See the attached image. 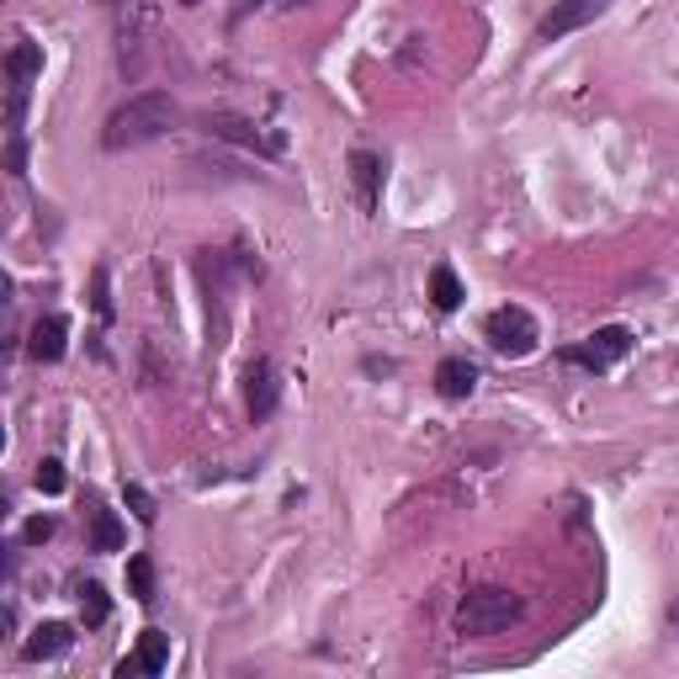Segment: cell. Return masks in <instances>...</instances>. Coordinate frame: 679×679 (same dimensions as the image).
Segmentation results:
<instances>
[{
	"mask_svg": "<svg viewBox=\"0 0 679 679\" xmlns=\"http://www.w3.org/2000/svg\"><path fill=\"white\" fill-rule=\"evenodd\" d=\"M181 122V107L170 101V90H138L133 101H122L118 112L107 118L101 144L118 155V149H138V144H155L170 128Z\"/></svg>",
	"mask_w": 679,
	"mask_h": 679,
	"instance_id": "6da1fadb",
	"label": "cell"
},
{
	"mask_svg": "<svg viewBox=\"0 0 679 679\" xmlns=\"http://www.w3.org/2000/svg\"><path fill=\"white\" fill-rule=\"evenodd\" d=\"M520 616H525V599L499 590V584H483V590H468L462 605H457V632L462 638H499L510 632Z\"/></svg>",
	"mask_w": 679,
	"mask_h": 679,
	"instance_id": "7a4b0ae2",
	"label": "cell"
},
{
	"mask_svg": "<svg viewBox=\"0 0 679 679\" xmlns=\"http://www.w3.org/2000/svg\"><path fill=\"white\" fill-rule=\"evenodd\" d=\"M483 340L499 351V356H531L536 351V340H542V329H536V319L520 308V303H505V308H494L488 319H483Z\"/></svg>",
	"mask_w": 679,
	"mask_h": 679,
	"instance_id": "3957f363",
	"label": "cell"
},
{
	"mask_svg": "<svg viewBox=\"0 0 679 679\" xmlns=\"http://www.w3.org/2000/svg\"><path fill=\"white\" fill-rule=\"evenodd\" d=\"M632 351V329H621V324H605V329H595L584 345H568L562 351V361H573V366H590V372H610L616 361Z\"/></svg>",
	"mask_w": 679,
	"mask_h": 679,
	"instance_id": "277c9868",
	"label": "cell"
},
{
	"mask_svg": "<svg viewBox=\"0 0 679 679\" xmlns=\"http://www.w3.org/2000/svg\"><path fill=\"white\" fill-rule=\"evenodd\" d=\"M202 128L213 133V138H223V144H240V149H255V155H281V133H260L250 118H240V112H207L202 118Z\"/></svg>",
	"mask_w": 679,
	"mask_h": 679,
	"instance_id": "5b68a950",
	"label": "cell"
},
{
	"mask_svg": "<svg viewBox=\"0 0 679 679\" xmlns=\"http://www.w3.org/2000/svg\"><path fill=\"white\" fill-rule=\"evenodd\" d=\"M610 5H616V0H558V5L547 11V22H542V43H558V38H568V33H579V27H590Z\"/></svg>",
	"mask_w": 679,
	"mask_h": 679,
	"instance_id": "8992f818",
	"label": "cell"
},
{
	"mask_svg": "<svg viewBox=\"0 0 679 679\" xmlns=\"http://www.w3.org/2000/svg\"><path fill=\"white\" fill-rule=\"evenodd\" d=\"M5 75H11V128L22 122V101H27V85L43 75V48L38 43H16L11 59H5Z\"/></svg>",
	"mask_w": 679,
	"mask_h": 679,
	"instance_id": "52a82bcc",
	"label": "cell"
},
{
	"mask_svg": "<svg viewBox=\"0 0 679 679\" xmlns=\"http://www.w3.org/2000/svg\"><path fill=\"white\" fill-rule=\"evenodd\" d=\"M281 399V383H277V366L271 361H250L244 366V403H250V414L255 420H266Z\"/></svg>",
	"mask_w": 679,
	"mask_h": 679,
	"instance_id": "ba28073f",
	"label": "cell"
},
{
	"mask_svg": "<svg viewBox=\"0 0 679 679\" xmlns=\"http://www.w3.org/2000/svg\"><path fill=\"white\" fill-rule=\"evenodd\" d=\"M165 664H170V638H165L160 627H149L144 638H138V653L133 658H122L118 675H165Z\"/></svg>",
	"mask_w": 679,
	"mask_h": 679,
	"instance_id": "9c48e42d",
	"label": "cell"
},
{
	"mask_svg": "<svg viewBox=\"0 0 679 679\" xmlns=\"http://www.w3.org/2000/svg\"><path fill=\"white\" fill-rule=\"evenodd\" d=\"M64 345H70V319H59V314H43V319L33 324L27 356H33V361H59V356H64Z\"/></svg>",
	"mask_w": 679,
	"mask_h": 679,
	"instance_id": "30bf717a",
	"label": "cell"
},
{
	"mask_svg": "<svg viewBox=\"0 0 679 679\" xmlns=\"http://www.w3.org/2000/svg\"><path fill=\"white\" fill-rule=\"evenodd\" d=\"M70 642H75V627H70V621H43L38 632L27 638L22 653H27L33 664H48V658H64V653H70Z\"/></svg>",
	"mask_w": 679,
	"mask_h": 679,
	"instance_id": "8fae6325",
	"label": "cell"
},
{
	"mask_svg": "<svg viewBox=\"0 0 679 679\" xmlns=\"http://www.w3.org/2000/svg\"><path fill=\"white\" fill-rule=\"evenodd\" d=\"M436 388H440V399H451V403L468 399V393L478 388V366L468 356H446L436 366Z\"/></svg>",
	"mask_w": 679,
	"mask_h": 679,
	"instance_id": "7c38bea8",
	"label": "cell"
},
{
	"mask_svg": "<svg viewBox=\"0 0 679 679\" xmlns=\"http://www.w3.org/2000/svg\"><path fill=\"white\" fill-rule=\"evenodd\" d=\"M351 181H356V197H361V213L377 207V192H383V160L372 149H356L351 155Z\"/></svg>",
	"mask_w": 679,
	"mask_h": 679,
	"instance_id": "4fadbf2b",
	"label": "cell"
},
{
	"mask_svg": "<svg viewBox=\"0 0 679 679\" xmlns=\"http://www.w3.org/2000/svg\"><path fill=\"white\" fill-rule=\"evenodd\" d=\"M122 547V520L101 505H90V553H118Z\"/></svg>",
	"mask_w": 679,
	"mask_h": 679,
	"instance_id": "5bb4252c",
	"label": "cell"
},
{
	"mask_svg": "<svg viewBox=\"0 0 679 679\" xmlns=\"http://www.w3.org/2000/svg\"><path fill=\"white\" fill-rule=\"evenodd\" d=\"M462 298H468V292H462L457 271H451V266H436V271H431V303H436L440 314H457Z\"/></svg>",
	"mask_w": 679,
	"mask_h": 679,
	"instance_id": "9a60e30c",
	"label": "cell"
},
{
	"mask_svg": "<svg viewBox=\"0 0 679 679\" xmlns=\"http://www.w3.org/2000/svg\"><path fill=\"white\" fill-rule=\"evenodd\" d=\"M128 595L138 599V605H155V558L149 553L128 558Z\"/></svg>",
	"mask_w": 679,
	"mask_h": 679,
	"instance_id": "2e32d148",
	"label": "cell"
},
{
	"mask_svg": "<svg viewBox=\"0 0 679 679\" xmlns=\"http://www.w3.org/2000/svg\"><path fill=\"white\" fill-rule=\"evenodd\" d=\"M107 616H112V599H107V590H101L96 579H85V584H81V621H85V627H101Z\"/></svg>",
	"mask_w": 679,
	"mask_h": 679,
	"instance_id": "e0dca14e",
	"label": "cell"
},
{
	"mask_svg": "<svg viewBox=\"0 0 679 679\" xmlns=\"http://www.w3.org/2000/svg\"><path fill=\"white\" fill-rule=\"evenodd\" d=\"M122 499H128V510L144 520V525H155V516H160V510H155V494H149L144 483H128V488H122Z\"/></svg>",
	"mask_w": 679,
	"mask_h": 679,
	"instance_id": "ac0fdd59",
	"label": "cell"
},
{
	"mask_svg": "<svg viewBox=\"0 0 679 679\" xmlns=\"http://www.w3.org/2000/svg\"><path fill=\"white\" fill-rule=\"evenodd\" d=\"M33 483H38V494H64V462H59V457H43Z\"/></svg>",
	"mask_w": 679,
	"mask_h": 679,
	"instance_id": "d6986e66",
	"label": "cell"
},
{
	"mask_svg": "<svg viewBox=\"0 0 679 679\" xmlns=\"http://www.w3.org/2000/svg\"><path fill=\"white\" fill-rule=\"evenodd\" d=\"M90 303H96V314H101V319H112V292H107V266H96V277H90Z\"/></svg>",
	"mask_w": 679,
	"mask_h": 679,
	"instance_id": "ffe728a7",
	"label": "cell"
},
{
	"mask_svg": "<svg viewBox=\"0 0 679 679\" xmlns=\"http://www.w3.org/2000/svg\"><path fill=\"white\" fill-rule=\"evenodd\" d=\"M48 536H53V520L48 516H33L27 525H22V542H27V547H43Z\"/></svg>",
	"mask_w": 679,
	"mask_h": 679,
	"instance_id": "44dd1931",
	"label": "cell"
},
{
	"mask_svg": "<svg viewBox=\"0 0 679 679\" xmlns=\"http://www.w3.org/2000/svg\"><path fill=\"white\" fill-rule=\"evenodd\" d=\"M664 621H669V632H675V638H679V599H675V605H669V616H664Z\"/></svg>",
	"mask_w": 679,
	"mask_h": 679,
	"instance_id": "7402d4cb",
	"label": "cell"
},
{
	"mask_svg": "<svg viewBox=\"0 0 679 679\" xmlns=\"http://www.w3.org/2000/svg\"><path fill=\"white\" fill-rule=\"evenodd\" d=\"M281 11H292V5H308V0H277Z\"/></svg>",
	"mask_w": 679,
	"mask_h": 679,
	"instance_id": "603a6c76",
	"label": "cell"
},
{
	"mask_svg": "<svg viewBox=\"0 0 679 679\" xmlns=\"http://www.w3.org/2000/svg\"><path fill=\"white\" fill-rule=\"evenodd\" d=\"M181 5H202V0H181Z\"/></svg>",
	"mask_w": 679,
	"mask_h": 679,
	"instance_id": "cb8c5ba5",
	"label": "cell"
}]
</instances>
